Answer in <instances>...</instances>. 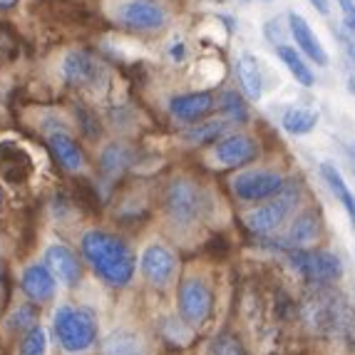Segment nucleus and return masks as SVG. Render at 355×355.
<instances>
[{
    "instance_id": "obj_1",
    "label": "nucleus",
    "mask_w": 355,
    "mask_h": 355,
    "mask_svg": "<svg viewBox=\"0 0 355 355\" xmlns=\"http://www.w3.org/2000/svg\"><path fill=\"white\" fill-rule=\"evenodd\" d=\"M83 259L89 263V268L112 288H125L135 279L137 261L122 239H117L110 231L92 229L87 231L80 241Z\"/></svg>"
},
{
    "instance_id": "obj_15",
    "label": "nucleus",
    "mask_w": 355,
    "mask_h": 355,
    "mask_svg": "<svg viewBox=\"0 0 355 355\" xmlns=\"http://www.w3.org/2000/svg\"><path fill=\"white\" fill-rule=\"evenodd\" d=\"M48 142H50V152H53L55 162H58L62 169H67V172H80L85 166L83 149H80V144H77L70 135H65V132H53Z\"/></svg>"
},
{
    "instance_id": "obj_16",
    "label": "nucleus",
    "mask_w": 355,
    "mask_h": 355,
    "mask_svg": "<svg viewBox=\"0 0 355 355\" xmlns=\"http://www.w3.org/2000/svg\"><path fill=\"white\" fill-rule=\"evenodd\" d=\"M288 25H291V35L298 42V48L308 55V58L318 62V65H328V55L320 45V40L315 37V33L311 30V25L298 15V12H291L288 15Z\"/></svg>"
},
{
    "instance_id": "obj_29",
    "label": "nucleus",
    "mask_w": 355,
    "mask_h": 355,
    "mask_svg": "<svg viewBox=\"0 0 355 355\" xmlns=\"http://www.w3.org/2000/svg\"><path fill=\"white\" fill-rule=\"evenodd\" d=\"M338 40H340V45H343L348 60L355 65V35H353V30H338Z\"/></svg>"
},
{
    "instance_id": "obj_14",
    "label": "nucleus",
    "mask_w": 355,
    "mask_h": 355,
    "mask_svg": "<svg viewBox=\"0 0 355 355\" xmlns=\"http://www.w3.org/2000/svg\"><path fill=\"white\" fill-rule=\"evenodd\" d=\"M214 110V95L211 92H189V95H179L169 102V112L182 122H196V119L207 117Z\"/></svg>"
},
{
    "instance_id": "obj_35",
    "label": "nucleus",
    "mask_w": 355,
    "mask_h": 355,
    "mask_svg": "<svg viewBox=\"0 0 355 355\" xmlns=\"http://www.w3.org/2000/svg\"><path fill=\"white\" fill-rule=\"evenodd\" d=\"M353 154H355V147H353Z\"/></svg>"
},
{
    "instance_id": "obj_25",
    "label": "nucleus",
    "mask_w": 355,
    "mask_h": 355,
    "mask_svg": "<svg viewBox=\"0 0 355 355\" xmlns=\"http://www.w3.org/2000/svg\"><path fill=\"white\" fill-rule=\"evenodd\" d=\"M318 234H320V221L313 216V211H306L293 221V226L288 231V241L296 243V246H303V243L313 241Z\"/></svg>"
},
{
    "instance_id": "obj_32",
    "label": "nucleus",
    "mask_w": 355,
    "mask_h": 355,
    "mask_svg": "<svg viewBox=\"0 0 355 355\" xmlns=\"http://www.w3.org/2000/svg\"><path fill=\"white\" fill-rule=\"evenodd\" d=\"M18 6V0H0V10H10Z\"/></svg>"
},
{
    "instance_id": "obj_9",
    "label": "nucleus",
    "mask_w": 355,
    "mask_h": 355,
    "mask_svg": "<svg viewBox=\"0 0 355 355\" xmlns=\"http://www.w3.org/2000/svg\"><path fill=\"white\" fill-rule=\"evenodd\" d=\"M139 268H142L144 279L157 288H164L174 281L177 273V256L166 249L164 243H149L139 256Z\"/></svg>"
},
{
    "instance_id": "obj_2",
    "label": "nucleus",
    "mask_w": 355,
    "mask_h": 355,
    "mask_svg": "<svg viewBox=\"0 0 355 355\" xmlns=\"http://www.w3.org/2000/svg\"><path fill=\"white\" fill-rule=\"evenodd\" d=\"M50 331H53L60 348L70 355H83L92 350V345L97 343V336H100L97 315L89 308L72 306V303H62L55 308Z\"/></svg>"
},
{
    "instance_id": "obj_18",
    "label": "nucleus",
    "mask_w": 355,
    "mask_h": 355,
    "mask_svg": "<svg viewBox=\"0 0 355 355\" xmlns=\"http://www.w3.org/2000/svg\"><path fill=\"white\" fill-rule=\"evenodd\" d=\"M40 313H37V303L33 301H20L8 311V315L3 318V328L8 336H25L28 331H33L37 323Z\"/></svg>"
},
{
    "instance_id": "obj_30",
    "label": "nucleus",
    "mask_w": 355,
    "mask_h": 355,
    "mask_svg": "<svg viewBox=\"0 0 355 355\" xmlns=\"http://www.w3.org/2000/svg\"><path fill=\"white\" fill-rule=\"evenodd\" d=\"M338 6H340V10H343L348 30L355 33V0H338Z\"/></svg>"
},
{
    "instance_id": "obj_7",
    "label": "nucleus",
    "mask_w": 355,
    "mask_h": 355,
    "mask_svg": "<svg viewBox=\"0 0 355 355\" xmlns=\"http://www.w3.org/2000/svg\"><path fill=\"white\" fill-rule=\"evenodd\" d=\"M291 261L301 271L303 279L313 284H328L343 273V263L331 251H296Z\"/></svg>"
},
{
    "instance_id": "obj_24",
    "label": "nucleus",
    "mask_w": 355,
    "mask_h": 355,
    "mask_svg": "<svg viewBox=\"0 0 355 355\" xmlns=\"http://www.w3.org/2000/svg\"><path fill=\"white\" fill-rule=\"evenodd\" d=\"M279 58L284 60V65L288 67V72L293 75V80H296V83H301L303 87H311V85L315 83L311 67L303 62V58L293 48H288V45H279Z\"/></svg>"
},
{
    "instance_id": "obj_10",
    "label": "nucleus",
    "mask_w": 355,
    "mask_h": 355,
    "mask_svg": "<svg viewBox=\"0 0 355 355\" xmlns=\"http://www.w3.org/2000/svg\"><path fill=\"white\" fill-rule=\"evenodd\" d=\"M117 20L132 30H159L166 23V12L152 0H127L117 8Z\"/></svg>"
},
{
    "instance_id": "obj_4",
    "label": "nucleus",
    "mask_w": 355,
    "mask_h": 355,
    "mask_svg": "<svg viewBox=\"0 0 355 355\" xmlns=\"http://www.w3.org/2000/svg\"><path fill=\"white\" fill-rule=\"evenodd\" d=\"M177 308H179V318L196 328L207 326V320L214 313V293L209 288V284L199 276H189L179 284L177 291Z\"/></svg>"
},
{
    "instance_id": "obj_31",
    "label": "nucleus",
    "mask_w": 355,
    "mask_h": 355,
    "mask_svg": "<svg viewBox=\"0 0 355 355\" xmlns=\"http://www.w3.org/2000/svg\"><path fill=\"white\" fill-rule=\"evenodd\" d=\"M311 3H313L315 10L323 12V15H326V12H328V0H311Z\"/></svg>"
},
{
    "instance_id": "obj_6",
    "label": "nucleus",
    "mask_w": 355,
    "mask_h": 355,
    "mask_svg": "<svg viewBox=\"0 0 355 355\" xmlns=\"http://www.w3.org/2000/svg\"><path fill=\"white\" fill-rule=\"evenodd\" d=\"M231 189L241 202H263L284 191V177L276 172H266V169H251V172L234 177Z\"/></svg>"
},
{
    "instance_id": "obj_5",
    "label": "nucleus",
    "mask_w": 355,
    "mask_h": 355,
    "mask_svg": "<svg viewBox=\"0 0 355 355\" xmlns=\"http://www.w3.org/2000/svg\"><path fill=\"white\" fill-rule=\"evenodd\" d=\"M62 77L65 83L80 89H92L105 83L107 67L100 58H95L87 50H72L62 62Z\"/></svg>"
},
{
    "instance_id": "obj_34",
    "label": "nucleus",
    "mask_w": 355,
    "mask_h": 355,
    "mask_svg": "<svg viewBox=\"0 0 355 355\" xmlns=\"http://www.w3.org/2000/svg\"><path fill=\"white\" fill-rule=\"evenodd\" d=\"M0 202H3V194H0Z\"/></svg>"
},
{
    "instance_id": "obj_28",
    "label": "nucleus",
    "mask_w": 355,
    "mask_h": 355,
    "mask_svg": "<svg viewBox=\"0 0 355 355\" xmlns=\"http://www.w3.org/2000/svg\"><path fill=\"white\" fill-rule=\"evenodd\" d=\"M221 110H224L229 117H234V122H243L246 119V107H243L241 97L236 92H224L221 95Z\"/></svg>"
},
{
    "instance_id": "obj_33",
    "label": "nucleus",
    "mask_w": 355,
    "mask_h": 355,
    "mask_svg": "<svg viewBox=\"0 0 355 355\" xmlns=\"http://www.w3.org/2000/svg\"><path fill=\"white\" fill-rule=\"evenodd\" d=\"M348 89L355 95V75H350V77H348Z\"/></svg>"
},
{
    "instance_id": "obj_11",
    "label": "nucleus",
    "mask_w": 355,
    "mask_h": 355,
    "mask_svg": "<svg viewBox=\"0 0 355 355\" xmlns=\"http://www.w3.org/2000/svg\"><path fill=\"white\" fill-rule=\"evenodd\" d=\"M42 261L48 263V268L53 271V276L58 279L60 286H67V288H75L80 281H83V261L77 259V254L65 246V243H50L45 249Z\"/></svg>"
},
{
    "instance_id": "obj_12",
    "label": "nucleus",
    "mask_w": 355,
    "mask_h": 355,
    "mask_svg": "<svg viewBox=\"0 0 355 355\" xmlns=\"http://www.w3.org/2000/svg\"><path fill=\"white\" fill-rule=\"evenodd\" d=\"M211 157L221 166H243L259 157V144L246 135H229L216 142Z\"/></svg>"
},
{
    "instance_id": "obj_3",
    "label": "nucleus",
    "mask_w": 355,
    "mask_h": 355,
    "mask_svg": "<svg viewBox=\"0 0 355 355\" xmlns=\"http://www.w3.org/2000/svg\"><path fill=\"white\" fill-rule=\"evenodd\" d=\"M207 209V196L202 187L191 179H172L164 191V214L177 226H194L202 221Z\"/></svg>"
},
{
    "instance_id": "obj_26",
    "label": "nucleus",
    "mask_w": 355,
    "mask_h": 355,
    "mask_svg": "<svg viewBox=\"0 0 355 355\" xmlns=\"http://www.w3.org/2000/svg\"><path fill=\"white\" fill-rule=\"evenodd\" d=\"M50 350V333L42 326H35L25 336H20L18 355H48Z\"/></svg>"
},
{
    "instance_id": "obj_23",
    "label": "nucleus",
    "mask_w": 355,
    "mask_h": 355,
    "mask_svg": "<svg viewBox=\"0 0 355 355\" xmlns=\"http://www.w3.org/2000/svg\"><path fill=\"white\" fill-rule=\"evenodd\" d=\"M229 122L226 119H214V122H196L194 127H189L187 132H182V139L189 144H207L219 139L221 135L226 132Z\"/></svg>"
},
{
    "instance_id": "obj_13",
    "label": "nucleus",
    "mask_w": 355,
    "mask_h": 355,
    "mask_svg": "<svg viewBox=\"0 0 355 355\" xmlns=\"http://www.w3.org/2000/svg\"><path fill=\"white\" fill-rule=\"evenodd\" d=\"M293 204L291 202V196H279L276 202H268L263 204V207L254 209L251 214H246V226H249L254 234H271V231H276L281 224L286 221V216H288V211L293 209Z\"/></svg>"
},
{
    "instance_id": "obj_20",
    "label": "nucleus",
    "mask_w": 355,
    "mask_h": 355,
    "mask_svg": "<svg viewBox=\"0 0 355 355\" xmlns=\"http://www.w3.org/2000/svg\"><path fill=\"white\" fill-rule=\"evenodd\" d=\"M236 77H239V83H241L243 92H246V97H249V100H259L261 92H263V77H261L259 62H256L251 55L239 58Z\"/></svg>"
},
{
    "instance_id": "obj_21",
    "label": "nucleus",
    "mask_w": 355,
    "mask_h": 355,
    "mask_svg": "<svg viewBox=\"0 0 355 355\" xmlns=\"http://www.w3.org/2000/svg\"><path fill=\"white\" fill-rule=\"evenodd\" d=\"M320 174H323V179H326L328 189L333 191V196L343 204V209L348 211L350 221H353V226H355V196H353V191L348 189V184L343 182L340 172H338L333 164H323V166H320Z\"/></svg>"
},
{
    "instance_id": "obj_19",
    "label": "nucleus",
    "mask_w": 355,
    "mask_h": 355,
    "mask_svg": "<svg viewBox=\"0 0 355 355\" xmlns=\"http://www.w3.org/2000/svg\"><path fill=\"white\" fill-rule=\"evenodd\" d=\"M102 355H144V340L135 331H114L102 343Z\"/></svg>"
},
{
    "instance_id": "obj_17",
    "label": "nucleus",
    "mask_w": 355,
    "mask_h": 355,
    "mask_svg": "<svg viewBox=\"0 0 355 355\" xmlns=\"http://www.w3.org/2000/svg\"><path fill=\"white\" fill-rule=\"evenodd\" d=\"M132 159H135V152L127 144L122 142L107 144L100 154V174L107 182H114V179H119L127 172V166L132 164Z\"/></svg>"
},
{
    "instance_id": "obj_22",
    "label": "nucleus",
    "mask_w": 355,
    "mask_h": 355,
    "mask_svg": "<svg viewBox=\"0 0 355 355\" xmlns=\"http://www.w3.org/2000/svg\"><path fill=\"white\" fill-rule=\"evenodd\" d=\"M281 122H284V130L291 132V135H308L318 125V114L311 112V110H303V107H288Z\"/></svg>"
},
{
    "instance_id": "obj_27",
    "label": "nucleus",
    "mask_w": 355,
    "mask_h": 355,
    "mask_svg": "<svg viewBox=\"0 0 355 355\" xmlns=\"http://www.w3.org/2000/svg\"><path fill=\"white\" fill-rule=\"evenodd\" d=\"M209 355H246L243 350L241 340L236 336H231V333H221L211 340L209 345Z\"/></svg>"
},
{
    "instance_id": "obj_8",
    "label": "nucleus",
    "mask_w": 355,
    "mask_h": 355,
    "mask_svg": "<svg viewBox=\"0 0 355 355\" xmlns=\"http://www.w3.org/2000/svg\"><path fill=\"white\" fill-rule=\"evenodd\" d=\"M58 279L53 276V271L48 268L45 261H33L20 271V291L28 301L45 306L55 298L58 293Z\"/></svg>"
}]
</instances>
